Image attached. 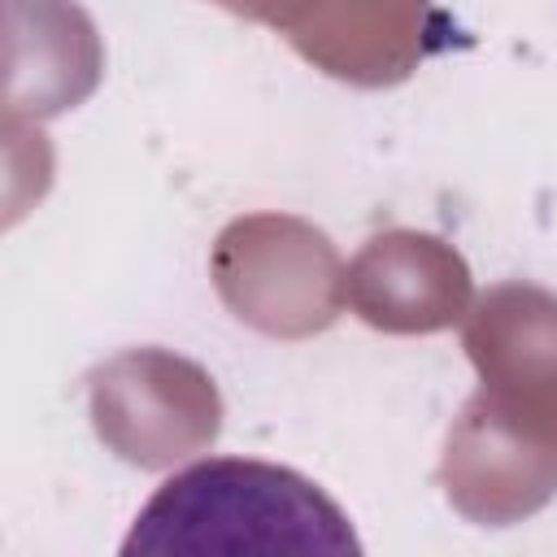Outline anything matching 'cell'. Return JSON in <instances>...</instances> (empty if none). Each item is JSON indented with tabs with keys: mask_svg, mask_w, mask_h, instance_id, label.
<instances>
[{
	"mask_svg": "<svg viewBox=\"0 0 557 557\" xmlns=\"http://www.w3.org/2000/svg\"><path fill=\"white\" fill-rule=\"evenodd\" d=\"M148 553H326L357 557L348 513L305 474L252 457H205L135 513L122 557Z\"/></svg>",
	"mask_w": 557,
	"mask_h": 557,
	"instance_id": "1",
	"label": "cell"
}]
</instances>
